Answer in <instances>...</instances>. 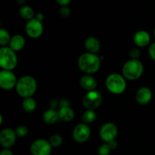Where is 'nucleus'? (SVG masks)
I'll use <instances>...</instances> for the list:
<instances>
[{
  "label": "nucleus",
  "mask_w": 155,
  "mask_h": 155,
  "mask_svg": "<svg viewBox=\"0 0 155 155\" xmlns=\"http://www.w3.org/2000/svg\"><path fill=\"white\" fill-rule=\"evenodd\" d=\"M77 64L79 68L85 74H93L100 69L101 59L96 53L87 52L80 55Z\"/></svg>",
  "instance_id": "f257e3e1"
},
{
  "label": "nucleus",
  "mask_w": 155,
  "mask_h": 155,
  "mask_svg": "<svg viewBox=\"0 0 155 155\" xmlns=\"http://www.w3.org/2000/svg\"><path fill=\"white\" fill-rule=\"evenodd\" d=\"M15 89L20 97L23 98L30 97L37 90V82L32 76H23L18 80Z\"/></svg>",
  "instance_id": "f03ea898"
},
{
  "label": "nucleus",
  "mask_w": 155,
  "mask_h": 155,
  "mask_svg": "<svg viewBox=\"0 0 155 155\" xmlns=\"http://www.w3.org/2000/svg\"><path fill=\"white\" fill-rule=\"evenodd\" d=\"M143 72L144 65L139 59H131L123 65L122 74L127 80H138L142 77Z\"/></svg>",
  "instance_id": "7ed1b4c3"
},
{
  "label": "nucleus",
  "mask_w": 155,
  "mask_h": 155,
  "mask_svg": "<svg viewBox=\"0 0 155 155\" xmlns=\"http://www.w3.org/2000/svg\"><path fill=\"white\" fill-rule=\"evenodd\" d=\"M105 85L111 94L119 95L123 94L127 89V79L123 74L111 73L106 78Z\"/></svg>",
  "instance_id": "20e7f679"
},
{
  "label": "nucleus",
  "mask_w": 155,
  "mask_h": 155,
  "mask_svg": "<svg viewBox=\"0 0 155 155\" xmlns=\"http://www.w3.org/2000/svg\"><path fill=\"white\" fill-rule=\"evenodd\" d=\"M18 65L16 52L9 46H2L0 49V66L2 69L12 71Z\"/></svg>",
  "instance_id": "39448f33"
},
{
  "label": "nucleus",
  "mask_w": 155,
  "mask_h": 155,
  "mask_svg": "<svg viewBox=\"0 0 155 155\" xmlns=\"http://www.w3.org/2000/svg\"><path fill=\"white\" fill-rule=\"evenodd\" d=\"M103 97L98 91H88L83 98V105L86 109H93L95 110L101 105Z\"/></svg>",
  "instance_id": "423d86ee"
},
{
  "label": "nucleus",
  "mask_w": 155,
  "mask_h": 155,
  "mask_svg": "<svg viewBox=\"0 0 155 155\" xmlns=\"http://www.w3.org/2000/svg\"><path fill=\"white\" fill-rule=\"evenodd\" d=\"M30 150L32 155H50L52 150V146L49 141L39 138L32 142Z\"/></svg>",
  "instance_id": "0eeeda50"
},
{
  "label": "nucleus",
  "mask_w": 155,
  "mask_h": 155,
  "mask_svg": "<svg viewBox=\"0 0 155 155\" xmlns=\"http://www.w3.org/2000/svg\"><path fill=\"white\" fill-rule=\"evenodd\" d=\"M44 30V27L42 22L39 20L33 18L27 21L25 25V31L27 36L33 39L40 37L42 35Z\"/></svg>",
  "instance_id": "6e6552de"
},
{
  "label": "nucleus",
  "mask_w": 155,
  "mask_h": 155,
  "mask_svg": "<svg viewBox=\"0 0 155 155\" xmlns=\"http://www.w3.org/2000/svg\"><path fill=\"white\" fill-rule=\"evenodd\" d=\"M118 134V129L113 122H106L102 125L99 131L101 139L104 142L108 143L116 139Z\"/></svg>",
  "instance_id": "1a4fd4ad"
},
{
  "label": "nucleus",
  "mask_w": 155,
  "mask_h": 155,
  "mask_svg": "<svg viewBox=\"0 0 155 155\" xmlns=\"http://www.w3.org/2000/svg\"><path fill=\"white\" fill-rule=\"evenodd\" d=\"M91 135V129L86 123H79L73 130V138L77 143H84L89 140Z\"/></svg>",
  "instance_id": "9d476101"
},
{
  "label": "nucleus",
  "mask_w": 155,
  "mask_h": 155,
  "mask_svg": "<svg viewBox=\"0 0 155 155\" xmlns=\"http://www.w3.org/2000/svg\"><path fill=\"white\" fill-rule=\"evenodd\" d=\"M17 82L18 79L12 71L2 69L0 71V87L2 89L12 90L16 87Z\"/></svg>",
  "instance_id": "9b49d317"
},
{
  "label": "nucleus",
  "mask_w": 155,
  "mask_h": 155,
  "mask_svg": "<svg viewBox=\"0 0 155 155\" xmlns=\"http://www.w3.org/2000/svg\"><path fill=\"white\" fill-rule=\"evenodd\" d=\"M17 134L15 130L6 128L0 132V144L4 148H11L15 145L17 139Z\"/></svg>",
  "instance_id": "f8f14e48"
},
{
  "label": "nucleus",
  "mask_w": 155,
  "mask_h": 155,
  "mask_svg": "<svg viewBox=\"0 0 155 155\" xmlns=\"http://www.w3.org/2000/svg\"><path fill=\"white\" fill-rule=\"evenodd\" d=\"M152 91L148 87H142L137 91L136 94V100L141 105H146L151 102L152 99Z\"/></svg>",
  "instance_id": "ddd939ff"
},
{
  "label": "nucleus",
  "mask_w": 155,
  "mask_h": 155,
  "mask_svg": "<svg viewBox=\"0 0 155 155\" xmlns=\"http://www.w3.org/2000/svg\"><path fill=\"white\" fill-rule=\"evenodd\" d=\"M133 42L137 47H145L151 42V36L146 30H139L133 36Z\"/></svg>",
  "instance_id": "4468645a"
},
{
  "label": "nucleus",
  "mask_w": 155,
  "mask_h": 155,
  "mask_svg": "<svg viewBox=\"0 0 155 155\" xmlns=\"http://www.w3.org/2000/svg\"><path fill=\"white\" fill-rule=\"evenodd\" d=\"M80 84L85 91H91L96 89L98 86V81L92 74H85L80 79Z\"/></svg>",
  "instance_id": "2eb2a0df"
},
{
  "label": "nucleus",
  "mask_w": 155,
  "mask_h": 155,
  "mask_svg": "<svg viewBox=\"0 0 155 155\" xmlns=\"http://www.w3.org/2000/svg\"><path fill=\"white\" fill-rule=\"evenodd\" d=\"M26 43L25 38L21 34H15L11 39L9 43V47L15 52L20 51L24 47Z\"/></svg>",
  "instance_id": "dca6fc26"
},
{
  "label": "nucleus",
  "mask_w": 155,
  "mask_h": 155,
  "mask_svg": "<svg viewBox=\"0 0 155 155\" xmlns=\"http://www.w3.org/2000/svg\"><path fill=\"white\" fill-rule=\"evenodd\" d=\"M59 119L64 122H71L73 120L75 116V112L72 108L70 106H61L58 110Z\"/></svg>",
  "instance_id": "f3484780"
},
{
  "label": "nucleus",
  "mask_w": 155,
  "mask_h": 155,
  "mask_svg": "<svg viewBox=\"0 0 155 155\" xmlns=\"http://www.w3.org/2000/svg\"><path fill=\"white\" fill-rule=\"evenodd\" d=\"M85 47L89 53H97L99 52L101 45L97 38L94 36H89L85 40Z\"/></svg>",
  "instance_id": "a211bd4d"
},
{
  "label": "nucleus",
  "mask_w": 155,
  "mask_h": 155,
  "mask_svg": "<svg viewBox=\"0 0 155 155\" xmlns=\"http://www.w3.org/2000/svg\"><path fill=\"white\" fill-rule=\"evenodd\" d=\"M42 119L47 124H54L59 119L58 111L55 110L52 108L47 109L44 112L43 115H42Z\"/></svg>",
  "instance_id": "6ab92c4d"
},
{
  "label": "nucleus",
  "mask_w": 155,
  "mask_h": 155,
  "mask_svg": "<svg viewBox=\"0 0 155 155\" xmlns=\"http://www.w3.org/2000/svg\"><path fill=\"white\" fill-rule=\"evenodd\" d=\"M36 106H37L36 101L32 97L24 98L22 102V108L25 112H29V113L33 112L36 109Z\"/></svg>",
  "instance_id": "aec40b11"
},
{
  "label": "nucleus",
  "mask_w": 155,
  "mask_h": 155,
  "mask_svg": "<svg viewBox=\"0 0 155 155\" xmlns=\"http://www.w3.org/2000/svg\"><path fill=\"white\" fill-rule=\"evenodd\" d=\"M19 14L21 18L27 21L35 18V12L33 9L30 6L26 5L21 6L19 10Z\"/></svg>",
  "instance_id": "412c9836"
},
{
  "label": "nucleus",
  "mask_w": 155,
  "mask_h": 155,
  "mask_svg": "<svg viewBox=\"0 0 155 155\" xmlns=\"http://www.w3.org/2000/svg\"><path fill=\"white\" fill-rule=\"evenodd\" d=\"M96 112L93 109H86L82 115V121L86 124H90L96 119Z\"/></svg>",
  "instance_id": "4be33fe9"
},
{
  "label": "nucleus",
  "mask_w": 155,
  "mask_h": 155,
  "mask_svg": "<svg viewBox=\"0 0 155 155\" xmlns=\"http://www.w3.org/2000/svg\"><path fill=\"white\" fill-rule=\"evenodd\" d=\"M11 39L12 37L10 36V33L7 30L4 28L0 29V45L2 46H5L6 45L9 44Z\"/></svg>",
  "instance_id": "5701e85b"
},
{
  "label": "nucleus",
  "mask_w": 155,
  "mask_h": 155,
  "mask_svg": "<svg viewBox=\"0 0 155 155\" xmlns=\"http://www.w3.org/2000/svg\"><path fill=\"white\" fill-rule=\"evenodd\" d=\"M48 141H49L52 147H58L63 144V138H62L61 135H58V134L51 135Z\"/></svg>",
  "instance_id": "b1692460"
},
{
  "label": "nucleus",
  "mask_w": 155,
  "mask_h": 155,
  "mask_svg": "<svg viewBox=\"0 0 155 155\" xmlns=\"http://www.w3.org/2000/svg\"><path fill=\"white\" fill-rule=\"evenodd\" d=\"M111 148L109 146L108 143L104 142L98 149V155H110L111 152Z\"/></svg>",
  "instance_id": "393cba45"
},
{
  "label": "nucleus",
  "mask_w": 155,
  "mask_h": 155,
  "mask_svg": "<svg viewBox=\"0 0 155 155\" xmlns=\"http://www.w3.org/2000/svg\"><path fill=\"white\" fill-rule=\"evenodd\" d=\"M15 132L17 134V136L19 138H24L27 136L29 132L28 128L26 126H19L15 129Z\"/></svg>",
  "instance_id": "a878e982"
},
{
  "label": "nucleus",
  "mask_w": 155,
  "mask_h": 155,
  "mask_svg": "<svg viewBox=\"0 0 155 155\" xmlns=\"http://www.w3.org/2000/svg\"><path fill=\"white\" fill-rule=\"evenodd\" d=\"M60 15L63 18H68L71 15V9L68 6H63L60 9Z\"/></svg>",
  "instance_id": "bb28decb"
},
{
  "label": "nucleus",
  "mask_w": 155,
  "mask_h": 155,
  "mask_svg": "<svg viewBox=\"0 0 155 155\" xmlns=\"http://www.w3.org/2000/svg\"><path fill=\"white\" fill-rule=\"evenodd\" d=\"M140 50L139 48H133L130 50V56L131 59H139V58L140 57Z\"/></svg>",
  "instance_id": "cd10ccee"
},
{
  "label": "nucleus",
  "mask_w": 155,
  "mask_h": 155,
  "mask_svg": "<svg viewBox=\"0 0 155 155\" xmlns=\"http://www.w3.org/2000/svg\"><path fill=\"white\" fill-rule=\"evenodd\" d=\"M148 54L151 59L155 62V43H153L150 45L148 48Z\"/></svg>",
  "instance_id": "c85d7f7f"
},
{
  "label": "nucleus",
  "mask_w": 155,
  "mask_h": 155,
  "mask_svg": "<svg viewBox=\"0 0 155 155\" xmlns=\"http://www.w3.org/2000/svg\"><path fill=\"white\" fill-rule=\"evenodd\" d=\"M55 1L59 5L63 7V6H68V5L71 3V0H55Z\"/></svg>",
  "instance_id": "c756f323"
},
{
  "label": "nucleus",
  "mask_w": 155,
  "mask_h": 155,
  "mask_svg": "<svg viewBox=\"0 0 155 155\" xmlns=\"http://www.w3.org/2000/svg\"><path fill=\"white\" fill-rule=\"evenodd\" d=\"M0 155H14V153L10 148H4L0 152Z\"/></svg>",
  "instance_id": "7c9ffc66"
},
{
  "label": "nucleus",
  "mask_w": 155,
  "mask_h": 155,
  "mask_svg": "<svg viewBox=\"0 0 155 155\" xmlns=\"http://www.w3.org/2000/svg\"><path fill=\"white\" fill-rule=\"evenodd\" d=\"M108 144L109 146H110V148H111V150H114V149H116L118 146L117 142L116 140H113V141H110V142H108Z\"/></svg>",
  "instance_id": "2f4dec72"
},
{
  "label": "nucleus",
  "mask_w": 155,
  "mask_h": 155,
  "mask_svg": "<svg viewBox=\"0 0 155 155\" xmlns=\"http://www.w3.org/2000/svg\"><path fill=\"white\" fill-rule=\"evenodd\" d=\"M35 18H36V19L39 20V21H42V20H43L44 18V15L42 13V12H38V13L36 15V16H35Z\"/></svg>",
  "instance_id": "473e14b6"
},
{
  "label": "nucleus",
  "mask_w": 155,
  "mask_h": 155,
  "mask_svg": "<svg viewBox=\"0 0 155 155\" xmlns=\"http://www.w3.org/2000/svg\"><path fill=\"white\" fill-rule=\"evenodd\" d=\"M26 0H17V2L20 5H24L25 3Z\"/></svg>",
  "instance_id": "72a5a7b5"
},
{
  "label": "nucleus",
  "mask_w": 155,
  "mask_h": 155,
  "mask_svg": "<svg viewBox=\"0 0 155 155\" xmlns=\"http://www.w3.org/2000/svg\"><path fill=\"white\" fill-rule=\"evenodd\" d=\"M2 115L0 114V124H2Z\"/></svg>",
  "instance_id": "f704fd0d"
},
{
  "label": "nucleus",
  "mask_w": 155,
  "mask_h": 155,
  "mask_svg": "<svg viewBox=\"0 0 155 155\" xmlns=\"http://www.w3.org/2000/svg\"><path fill=\"white\" fill-rule=\"evenodd\" d=\"M154 37H155V27H154Z\"/></svg>",
  "instance_id": "c9c22d12"
}]
</instances>
